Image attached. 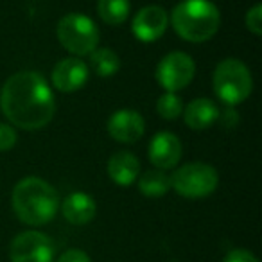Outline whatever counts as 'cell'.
<instances>
[{"instance_id": "8fae6325", "label": "cell", "mask_w": 262, "mask_h": 262, "mask_svg": "<svg viewBox=\"0 0 262 262\" xmlns=\"http://www.w3.org/2000/svg\"><path fill=\"white\" fill-rule=\"evenodd\" d=\"M146 122L137 110H117L108 120V133L113 140L120 144H135L142 139Z\"/></svg>"}, {"instance_id": "2e32d148", "label": "cell", "mask_w": 262, "mask_h": 262, "mask_svg": "<svg viewBox=\"0 0 262 262\" xmlns=\"http://www.w3.org/2000/svg\"><path fill=\"white\" fill-rule=\"evenodd\" d=\"M139 190L147 198L165 196L171 190V178L160 169L147 171L139 178Z\"/></svg>"}, {"instance_id": "ba28073f", "label": "cell", "mask_w": 262, "mask_h": 262, "mask_svg": "<svg viewBox=\"0 0 262 262\" xmlns=\"http://www.w3.org/2000/svg\"><path fill=\"white\" fill-rule=\"evenodd\" d=\"M54 253L56 246L51 237L36 230L18 233L9 246L11 262H52Z\"/></svg>"}, {"instance_id": "9c48e42d", "label": "cell", "mask_w": 262, "mask_h": 262, "mask_svg": "<svg viewBox=\"0 0 262 262\" xmlns=\"http://www.w3.org/2000/svg\"><path fill=\"white\" fill-rule=\"evenodd\" d=\"M169 26V15L160 6H146L142 8L131 24V33L142 43H153L158 38L164 36Z\"/></svg>"}, {"instance_id": "9a60e30c", "label": "cell", "mask_w": 262, "mask_h": 262, "mask_svg": "<svg viewBox=\"0 0 262 262\" xmlns=\"http://www.w3.org/2000/svg\"><path fill=\"white\" fill-rule=\"evenodd\" d=\"M183 119L185 124L194 131L208 129L214 122H217L219 108L215 106L214 101L207 97H198L183 110Z\"/></svg>"}, {"instance_id": "e0dca14e", "label": "cell", "mask_w": 262, "mask_h": 262, "mask_svg": "<svg viewBox=\"0 0 262 262\" xmlns=\"http://www.w3.org/2000/svg\"><path fill=\"white\" fill-rule=\"evenodd\" d=\"M90 69L94 70L97 76L110 77L119 72L120 58L113 49H108V47L95 49L94 52H90Z\"/></svg>"}, {"instance_id": "6da1fadb", "label": "cell", "mask_w": 262, "mask_h": 262, "mask_svg": "<svg viewBox=\"0 0 262 262\" xmlns=\"http://www.w3.org/2000/svg\"><path fill=\"white\" fill-rule=\"evenodd\" d=\"M0 108L13 126L36 131L52 120L56 101L45 77L34 70H22L9 77L0 90Z\"/></svg>"}, {"instance_id": "3957f363", "label": "cell", "mask_w": 262, "mask_h": 262, "mask_svg": "<svg viewBox=\"0 0 262 262\" xmlns=\"http://www.w3.org/2000/svg\"><path fill=\"white\" fill-rule=\"evenodd\" d=\"M174 33L190 43H203L215 36L221 26V15L210 0H182L169 16Z\"/></svg>"}, {"instance_id": "8992f818", "label": "cell", "mask_w": 262, "mask_h": 262, "mask_svg": "<svg viewBox=\"0 0 262 262\" xmlns=\"http://www.w3.org/2000/svg\"><path fill=\"white\" fill-rule=\"evenodd\" d=\"M169 178H171V189L189 200L210 196L219 185L217 171L205 162H190L182 165Z\"/></svg>"}, {"instance_id": "277c9868", "label": "cell", "mask_w": 262, "mask_h": 262, "mask_svg": "<svg viewBox=\"0 0 262 262\" xmlns=\"http://www.w3.org/2000/svg\"><path fill=\"white\" fill-rule=\"evenodd\" d=\"M214 92L226 106H237L250 97L253 90V77L241 59H223L212 77Z\"/></svg>"}, {"instance_id": "5bb4252c", "label": "cell", "mask_w": 262, "mask_h": 262, "mask_svg": "<svg viewBox=\"0 0 262 262\" xmlns=\"http://www.w3.org/2000/svg\"><path fill=\"white\" fill-rule=\"evenodd\" d=\"M108 174L113 183L120 187H129L140 174V162L129 151L113 153L108 160Z\"/></svg>"}, {"instance_id": "cb8c5ba5", "label": "cell", "mask_w": 262, "mask_h": 262, "mask_svg": "<svg viewBox=\"0 0 262 262\" xmlns=\"http://www.w3.org/2000/svg\"><path fill=\"white\" fill-rule=\"evenodd\" d=\"M58 262H92V260L83 250H67L59 257Z\"/></svg>"}, {"instance_id": "5b68a950", "label": "cell", "mask_w": 262, "mask_h": 262, "mask_svg": "<svg viewBox=\"0 0 262 262\" xmlns=\"http://www.w3.org/2000/svg\"><path fill=\"white\" fill-rule=\"evenodd\" d=\"M56 34L65 51L70 54L88 56L94 52L101 40V33L95 22L86 15L81 13H69L58 22Z\"/></svg>"}, {"instance_id": "7a4b0ae2", "label": "cell", "mask_w": 262, "mask_h": 262, "mask_svg": "<svg viewBox=\"0 0 262 262\" xmlns=\"http://www.w3.org/2000/svg\"><path fill=\"white\" fill-rule=\"evenodd\" d=\"M11 201L16 217L29 226H41L52 221L61 203L54 187L38 176L20 180L13 189Z\"/></svg>"}, {"instance_id": "d6986e66", "label": "cell", "mask_w": 262, "mask_h": 262, "mask_svg": "<svg viewBox=\"0 0 262 262\" xmlns=\"http://www.w3.org/2000/svg\"><path fill=\"white\" fill-rule=\"evenodd\" d=\"M157 112L162 119L176 120L183 113L182 97H180L178 94H172V92H167V94L160 95V99H158V102H157Z\"/></svg>"}, {"instance_id": "603a6c76", "label": "cell", "mask_w": 262, "mask_h": 262, "mask_svg": "<svg viewBox=\"0 0 262 262\" xmlns=\"http://www.w3.org/2000/svg\"><path fill=\"white\" fill-rule=\"evenodd\" d=\"M217 120H221V124L225 127L232 129V127H235L237 124H239V115H237V112L233 110V106H228L225 112H219Z\"/></svg>"}, {"instance_id": "ffe728a7", "label": "cell", "mask_w": 262, "mask_h": 262, "mask_svg": "<svg viewBox=\"0 0 262 262\" xmlns=\"http://www.w3.org/2000/svg\"><path fill=\"white\" fill-rule=\"evenodd\" d=\"M244 24H246L248 31L253 33L255 36L262 34V6L255 4L251 9H248L246 16H244Z\"/></svg>"}, {"instance_id": "7c38bea8", "label": "cell", "mask_w": 262, "mask_h": 262, "mask_svg": "<svg viewBox=\"0 0 262 262\" xmlns=\"http://www.w3.org/2000/svg\"><path fill=\"white\" fill-rule=\"evenodd\" d=\"M147 157L151 164L160 171L174 169L182 158V142L171 131H160L151 139Z\"/></svg>"}, {"instance_id": "4fadbf2b", "label": "cell", "mask_w": 262, "mask_h": 262, "mask_svg": "<svg viewBox=\"0 0 262 262\" xmlns=\"http://www.w3.org/2000/svg\"><path fill=\"white\" fill-rule=\"evenodd\" d=\"M61 214L72 225H88L95 217L97 205L94 198L86 192H72L59 203Z\"/></svg>"}, {"instance_id": "52a82bcc", "label": "cell", "mask_w": 262, "mask_h": 262, "mask_svg": "<svg viewBox=\"0 0 262 262\" xmlns=\"http://www.w3.org/2000/svg\"><path fill=\"white\" fill-rule=\"evenodd\" d=\"M196 74V63L187 52L172 51L158 61L157 65V81L165 92L176 94L183 90Z\"/></svg>"}, {"instance_id": "7402d4cb", "label": "cell", "mask_w": 262, "mask_h": 262, "mask_svg": "<svg viewBox=\"0 0 262 262\" xmlns=\"http://www.w3.org/2000/svg\"><path fill=\"white\" fill-rule=\"evenodd\" d=\"M223 262H258V258L255 257L251 251L243 250V248H237L226 253V257L223 258Z\"/></svg>"}, {"instance_id": "30bf717a", "label": "cell", "mask_w": 262, "mask_h": 262, "mask_svg": "<svg viewBox=\"0 0 262 262\" xmlns=\"http://www.w3.org/2000/svg\"><path fill=\"white\" fill-rule=\"evenodd\" d=\"M88 65L81 58L76 56H70L61 61H58L52 69L51 79L52 84L58 88L59 92H65V94H72L77 92L86 84L88 81Z\"/></svg>"}, {"instance_id": "ac0fdd59", "label": "cell", "mask_w": 262, "mask_h": 262, "mask_svg": "<svg viewBox=\"0 0 262 262\" xmlns=\"http://www.w3.org/2000/svg\"><path fill=\"white\" fill-rule=\"evenodd\" d=\"M131 11L129 0H99L97 13L108 26H120L127 20Z\"/></svg>"}, {"instance_id": "44dd1931", "label": "cell", "mask_w": 262, "mask_h": 262, "mask_svg": "<svg viewBox=\"0 0 262 262\" xmlns=\"http://www.w3.org/2000/svg\"><path fill=\"white\" fill-rule=\"evenodd\" d=\"M16 131L11 124L0 122V151H9L16 144Z\"/></svg>"}]
</instances>
